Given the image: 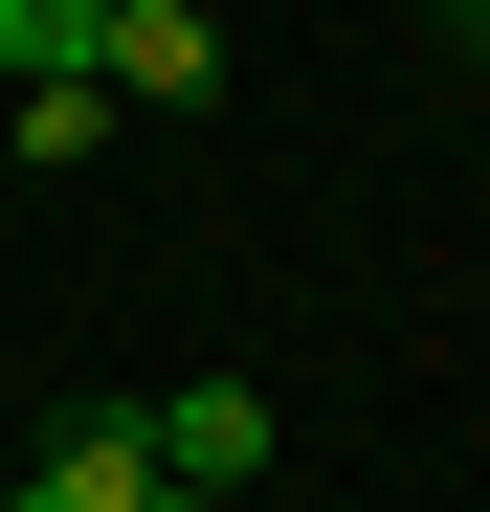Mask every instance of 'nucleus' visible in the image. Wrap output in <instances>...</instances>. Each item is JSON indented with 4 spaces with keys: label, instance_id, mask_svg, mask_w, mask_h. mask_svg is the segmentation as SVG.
<instances>
[{
    "label": "nucleus",
    "instance_id": "7",
    "mask_svg": "<svg viewBox=\"0 0 490 512\" xmlns=\"http://www.w3.org/2000/svg\"><path fill=\"white\" fill-rule=\"evenodd\" d=\"M134 512H201V490H134Z\"/></svg>",
    "mask_w": 490,
    "mask_h": 512
},
{
    "label": "nucleus",
    "instance_id": "3",
    "mask_svg": "<svg viewBox=\"0 0 490 512\" xmlns=\"http://www.w3.org/2000/svg\"><path fill=\"white\" fill-rule=\"evenodd\" d=\"M45 490H67V512H134V490H156V401H67V423H45Z\"/></svg>",
    "mask_w": 490,
    "mask_h": 512
},
{
    "label": "nucleus",
    "instance_id": "5",
    "mask_svg": "<svg viewBox=\"0 0 490 512\" xmlns=\"http://www.w3.org/2000/svg\"><path fill=\"white\" fill-rule=\"evenodd\" d=\"M0 512H67V490H45V468H23V490H0Z\"/></svg>",
    "mask_w": 490,
    "mask_h": 512
},
{
    "label": "nucleus",
    "instance_id": "6",
    "mask_svg": "<svg viewBox=\"0 0 490 512\" xmlns=\"http://www.w3.org/2000/svg\"><path fill=\"white\" fill-rule=\"evenodd\" d=\"M424 23H490V0H424Z\"/></svg>",
    "mask_w": 490,
    "mask_h": 512
},
{
    "label": "nucleus",
    "instance_id": "8",
    "mask_svg": "<svg viewBox=\"0 0 490 512\" xmlns=\"http://www.w3.org/2000/svg\"><path fill=\"white\" fill-rule=\"evenodd\" d=\"M0 134H23V90H0Z\"/></svg>",
    "mask_w": 490,
    "mask_h": 512
},
{
    "label": "nucleus",
    "instance_id": "2",
    "mask_svg": "<svg viewBox=\"0 0 490 512\" xmlns=\"http://www.w3.org/2000/svg\"><path fill=\"white\" fill-rule=\"evenodd\" d=\"M223 90V23L201 0H112V112H201Z\"/></svg>",
    "mask_w": 490,
    "mask_h": 512
},
{
    "label": "nucleus",
    "instance_id": "1",
    "mask_svg": "<svg viewBox=\"0 0 490 512\" xmlns=\"http://www.w3.org/2000/svg\"><path fill=\"white\" fill-rule=\"evenodd\" d=\"M245 468H268V379H179V401H156V490H245Z\"/></svg>",
    "mask_w": 490,
    "mask_h": 512
},
{
    "label": "nucleus",
    "instance_id": "4",
    "mask_svg": "<svg viewBox=\"0 0 490 512\" xmlns=\"http://www.w3.org/2000/svg\"><path fill=\"white\" fill-rule=\"evenodd\" d=\"M0 90H112V0H0Z\"/></svg>",
    "mask_w": 490,
    "mask_h": 512
}]
</instances>
